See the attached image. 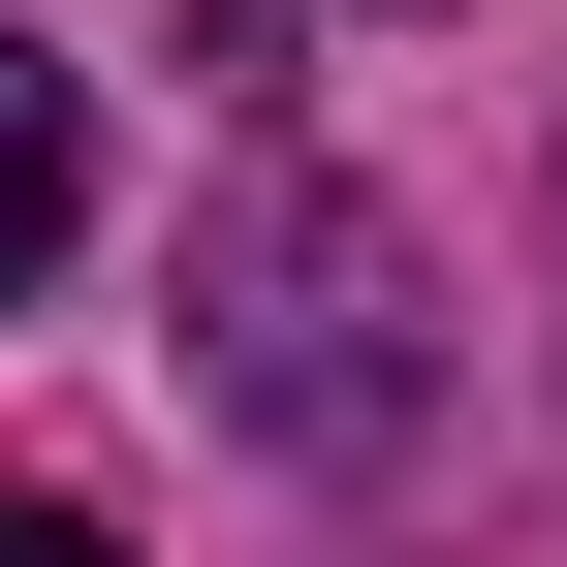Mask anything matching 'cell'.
Instances as JSON below:
<instances>
[{
	"label": "cell",
	"instance_id": "obj_1",
	"mask_svg": "<svg viewBox=\"0 0 567 567\" xmlns=\"http://www.w3.org/2000/svg\"><path fill=\"white\" fill-rule=\"evenodd\" d=\"M189 379H221L252 442H316V473H347V442H410V252L347 221L316 158H252L221 221H189Z\"/></svg>",
	"mask_w": 567,
	"mask_h": 567
},
{
	"label": "cell",
	"instance_id": "obj_2",
	"mask_svg": "<svg viewBox=\"0 0 567 567\" xmlns=\"http://www.w3.org/2000/svg\"><path fill=\"white\" fill-rule=\"evenodd\" d=\"M95 221V95H63V32H0V284Z\"/></svg>",
	"mask_w": 567,
	"mask_h": 567
},
{
	"label": "cell",
	"instance_id": "obj_3",
	"mask_svg": "<svg viewBox=\"0 0 567 567\" xmlns=\"http://www.w3.org/2000/svg\"><path fill=\"white\" fill-rule=\"evenodd\" d=\"M0 567H126V536H95V505H0Z\"/></svg>",
	"mask_w": 567,
	"mask_h": 567
}]
</instances>
